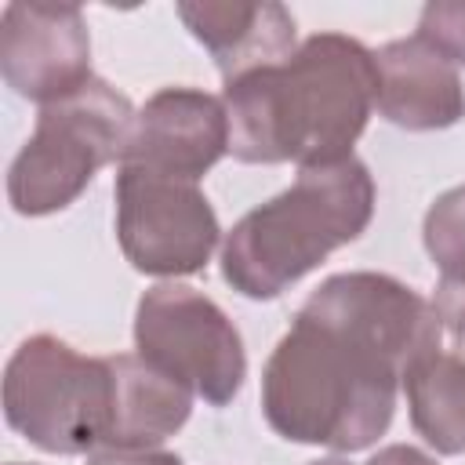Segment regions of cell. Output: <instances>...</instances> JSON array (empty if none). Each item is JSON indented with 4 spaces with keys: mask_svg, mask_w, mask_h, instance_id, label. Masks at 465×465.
Returning a JSON list of instances; mask_svg holds the SVG:
<instances>
[{
    "mask_svg": "<svg viewBox=\"0 0 465 465\" xmlns=\"http://www.w3.org/2000/svg\"><path fill=\"white\" fill-rule=\"evenodd\" d=\"M443 345L429 298L389 272H334L298 309L262 371V414L291 443L371 447L396 414L407 367Z\"/></svg>",
    "mask_w": 465,
    "mask_h": 465,
    "instance_id": "1",
    "label": "cell"
},
{
    "mask_svg": "<svg viewBox=\"0 0 465 465\" xmlns=\"http://www.w3.org/2000/svg\"><path fill=\"white\" fill-rule=\"evenodd\" d=\"M378 98L374 51L345 33H316L269 69L222 87L229 153L240 163L320 167L352 156Z\"/></svg>",
    "mask_w": 465,
    "mask_h": 465,
    "instance_id": "2",
    "label": "cell"
},
{
    "mask_svg": "<svg viewBox=\"0 0 465 465\" xmlns=\"http://www.w3.org/2000/svg\"><path fill=\"white\" fill-rule=\"evenodd\" d=\"M374 218V178L363 160L298 167L280 196L247 211L222 240V276L254 302L280 298L331 251L363 236Z\"/></svg>",
    "mask_w": 465,
    "mask_h": 465,
    "instance_id": "3",
    "label": "cell"
},
{
    "mask_svg": "<svg viewBox=\"0 0 465 465\" xmlns=\"http://www.w3.org/2000/svg\"><path fill=\"white\" fill-rule=\"evenodd\" d=\"M138 109L102 76L40 109L29 142L7 171V200L25 218L76 203L105 163H124Z\"/></svg>",
    "mask_w": 465,
    "mask_h": 465,
    "instance_id": "4",
    "label": "cell"
},
{
    "mask_svg": "<svg viewBox=\"0 0 465 465\" xmlns=\"http://www.w3.org/2000/svg\"><path fill=\"white\" fill-rule=\"evenodd\" d=\"M4 418L47 454H91L113 425L109 356H84L54 334L25 338L4 367Z\"/></svg>",
    "mask_w": 465,
    "mask_h": 465,
    "instance_id": "5",
    "label": "cell"
},
{
    "mask_svg": "<svg viewBox=\"0 0 465 465\" xmlns=\"http://www.w3.org/2000/svg\"><path fill=\"white\" fill-rule=\"evenodd\" d=\"M134 352L211 407L232 403L247 378L236 323L189 283H156L134 309Z\"/></svg>",
    "mask_w": 465,
    "mask_h": 465,
    "instance_id": "6",
    "label": "cell"
},
{
    "mask_svg": "<svg viewBox=\"0 0 465 465\" xmlns=\"http://www.w3.org/2000/svg\"><path fill=\"white\" fill-rule=\"evenodd\" d=\"M113 196L116 240L138 272L193 276L211 262L222 225L196 182L156 174L138 163H120Z\"/></svg>",
    "mask_w": 465,
    "mask_h": 465,
    "instance_id": "7",
    "label": "cell"
},
{
    "mask_svg": "<svg viewBox=\"0 0 465 465\" xmlns=\"http://www.w3.org/2000/svg\"><path fill=\"white\" fill-rule=\"evenodd\" d=\"M0 73L15 94L51 105L94 80L84 11L65 0H15L0 15Z\"/></svg>",
    "mask_w": 465,
    "mask_h": 465,
    "instance_id": "8",
    "label": "cell"
},
{
    "mask_svg": "<svg viewBox=\"0 0 465 465\" xmlns=\"http://www.w3.org/2000/svg\"><path fill=\"white\" fill-rule=\"evenodd\" d=\"M229 153L225 102L196 87H163L134 116L124 163L200 182Z\"/></svg>",
    "mask_w": 465,
    "mask_h": 465,
    "instance_id": "9",
    "label": "cell"
},
{
    "mask_svg": "<svg viewBox=\"0 0 465 465\" xmlns=\"http://www.w3.org/2000/svg\"><path fill=\"white\" fill-rule=\"evenodd\" d=\"M374 109L403 131H443L465 116V84L458 65L418 33L374 51Z\"/></svg>",
    "mask_w": 465,
    "mask_h": 465,
    "instance_id": "10",
    "label": "cell"
},
{
    "mask_svg": "<svg viewBox=\"0 0 465 465\" xmlns=\"http://www.w3.org/2000/svg\"><path fill=\"white\" fill-rule=\"evenodd\" d=\"M185 29L211 51L222 84L287 62L298 51L294 18L283 4H178Z\"/></svg>",
    "mask_w": 465,
    "mask_h": 465,
    "instance_id": "11",
    "label": "cell"
},
{
    "mask_svg": "<svg viewBox=\"0 0 465 465\" xmlns=\"http://www.w3.org/2000/svg\"><path fill=\"white\" fill-rule=\"evenodd\" d=\"M113 425L105 447H160L193 414V392L142 360L138 352L109 356Z\"/></svg>",
    "mask_w": 465,
    "mask_h": 465,
    "instance_id": "12",
    "label": "cell"
},
{
    "mask_svg": "<svg viewBox=\"0 0 465 465\" xmlns=\"http://www.w3.org/2000/svg\"><path fill=\"white\" fill-rule=\"evenodd\" d=\"M454 345H436L418 356L407 374V411L418 436L436 454H465V338Z\"/></svg>",
    "mask_w": 465,
    "mask_h": 465,
    "instance_id": "13",
    "label": "cell"
},
{
    "mask_svg": "<svg viewBox=\"0 0 465 465\" xmlns=\"http://www.w3.org/2000/svg\"><path fill=\"white\" fill-rule=\"evenodd\" d=\"M421 240L440 276L465 272V185L436 196V203L425 211Z\"/></svg>",
    "mask_w": 465,
    "mask_h": 465,
    "instance_id": "14",
    "label": "cell"
},
{
    "mask_svg": "<svg viewBox=\"0 0 465 465\" xmlns=\"http://www.w3.org/2000/svg\"><path fill=\"white\" fill-rule=\"evenodd\" d=\"M418 36L454 65H465V0H432L421 7Z\"/></svg>",
    "mask_w": 465,
    "mask_h": 465,
    "instance_id": "15",
    "label": "cell"
},
{
    "mask_svg": "<svg viewBox=\"0 0 465 465\" xmlns=\"http://www.w3.org/2000/svg\"><path fill=\"white\" fill-rule=\"evenodd\" d=\"M432 309H436V320H440L443 334L465 338V272L440 276L436 294H432Z\"/></svg>",
    "mask_w": 465,
    "mask_h": 465,
    "instance_id": "16",
    "label": "cell"
},
{
    "mask_svg": "<svg viewBox=\"0 0 465 465\" xmlns=\"http://www.w3.org/2000/svg\"><path fill=\"white\" fill-rule=\"evenodd\" d=\"M87 465H182V458L160 447H98L87 454Z\"/></svg>",
    "mask_w": 465,
    "mask_h": 465,
    "instance_id": "17",
    "label": "cell"
},
{
    "mask_svg": "<svg viewBox=\"0 0 465 465\" xmlns=\"http://www.w3.org/2000/svg\"><path fill=\"white\" fill-rule=\"evenodd\" d=\"M367 465H436V458H429L425 450H418L411 443H389Z\"/></svg>",
    "mask_w": 465,
    "mask_h": 465,
    "instance_id": "18",
    "label": "cell"
},
{
    "mask_svg": "<svg viewBox=\"0 0 465 465\" xmlns=\"http://www.w3.org/2000/svg\"><path fill=\"white\" fill-rule=\"evenodd\" d=\"M309 465H349V461H341V458H320V461H309Z\"/></svg>",
    "mask_w": 465,
    "mask_h": 465,
    "instance_id": "19",
    "label": "cell"
},
{
    "mask_svg": "<svg viewBox=\"0 0 465 465\" xmlns=\"http://www.w3.org/2000/svg\"><path fill=\"white\" fill-rule=\"evenodd\" d=\"M11 465H22V461H11Z\"/></svg>",
    "mask_w": 465,
    "mask_h": 465,
    "instance_id": "20",
    "label": "cell"
}]
</instances>
